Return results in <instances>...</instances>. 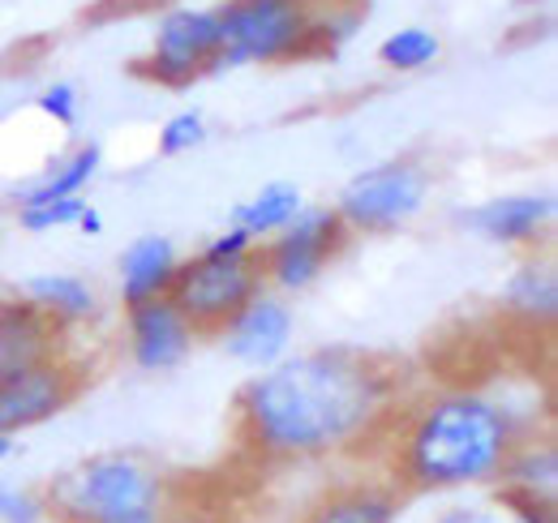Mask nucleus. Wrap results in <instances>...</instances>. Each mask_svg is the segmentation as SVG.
I'll list each match as a JSON object with an SVG mask.
<instances>
[{"instance_id":"f03ea898","label":"nucleus","mask_w":558,"mask_h":523,"mask_svg":"<svg viewBox=\"0 0 558 523\" xmlns=\"http://www.w3.org/2000/svg\"><path fill=\"white\" fill-rule=\"evenodd\" d=\"M529 438L520 412L486 391H447L413 408L391 447L400 494H460L498 485L515 442Z\"/></svg>"},{"instance_id":"2eb2a0df","label":"nucleus","mask_w":558,"mask_h":523,"mask_svg":"<svg viewBox=\"0 0 558 523\" xmlns=\"http://www.w3.org/2000/svg\"><path fill=\"white\" fill-rule=\"evenodd\" d=\"M177 266H181V258H177V245L168 236H138L121 254V296H125V309L142 305V301H155V296H168Z\"/></svg>"},{"instance_id":"412c9836","label":"nucleus","mask_w":558,"mask_h":523,"mask_svg":"<svg viewBox=\"0 0 558 523\" xmlns=\"http://www.w3.org/2000/svg\"><path fill=\"white\" fill-rule=\"evenodd\" d=\"M378 61L387 69L413 73V69H425L429 61H438V39L429 31H421V26H404V31H396V35L383 39Z\"/></svg>"},{"instance_id":"423d86ee","label":"nucleus","mask_w":558,"mask_h":523,"mask_svg":"<svg viewBox=\"0 0 558 523\" xmlns=\"http://www.w3.org/2000/svg\"><path fill=\"white\" fill-rule=\"evenodd\" d=\"M429 197V177L413 159H391L378 163L361 177H352L340 194V223L349 232H391L409 223Z\"/></svg>"},{"instance_id":"9d476101","label":"nucleus","mask_w":558,"mask_h":523,"mask_svg":"<svg viewBox=\"0 0 558 523\" xmlns=\"http://www.w3.org/2000/svg\"><path fill=\"white\" fill-rule=\"evenodd\" d=\"M125 339H130V356H134L138 369L163 374V369H177L194 352L198 335H194V327L185 323V314L168 296H155V301L130 305Z\"/></svg>"},{"instance_id":"20e7f679","label":"nucleus","mask_w":558,"mask_h":523,"mask_svg":"<svg viewBox=\"0 0 558 523\" xmlns=\"http://www.w3.org/2000/svg\"><path fill=\"white\" fill-rule=\"evenodd\" d=\"M215 13H219V57L210 61L207 77L223 69L292 61L318 35V17L310 0H228Z\"/></svg>"},{"instance_id":"393cba45","label":"nucleus","mask_w":558,"mask_h":523,"mask_svg":"<svg viewBox=\"0 0 558 523\" xmlns=\"http://www.w3.org/2000/svg\"><path fill=\"white\" fill-rule=\"evenodd\" d=\"M35 108H39L48 121H57V125L70 130L73 121H77V90H73L70 82H52V86L35 99Z\"/></svg>"},{"instance_id":"0eeeda50","label":"nucleus","mask_w":558,"mask_h":523,"mask_svg":"<svg viewBox=\"0 0 558 523\" xmlns=\"http://www.w3.org/2000/svg\"><path fill=\"white\" fill-rule=\"evenodd\" d=\"M344 241L349 228L331 206H301V215L271 236V245L258 250L263 283H276L279 292H305L344 250Z\"/></svg>"},{"instance_id":"bb28decb","label":"nucleus","mask_w":558,"mask_h":523,"mask_svg":"<svg viewBox=\"0 0 558 523\" xmlns=\"http://www.w3.org/2000/svg\"><path fill=\"white\" fill-rule=\"evenodd\" d=\"M254 245H258V241H254L250 232H241V228H228V232L210 236L203 254H210V258H241V254H254Z\"/></svg>"},{"instance_id":"6e6552de","label":"nucleus","mask_w":558,"mask_h":523,"mask_svg":"<svg viewBox=\"0 0 558 523\" xmlns=\"http://www.w3.org/2000/svg\"><path fill=\"white\" fill-rule=\"evenodd\" d=\"M219 57V13L215 9H172L150 44V57H142L134 73L159 86H190L210 73V61Z\"/></svg>"},{"instance_id":"a878e982","label":"nucleus","mask_w":558,"mask_h":523,"mask_svg":"<svg viewBox=\"0 0 558 523\" xmlns=\"http://www.w3.org/2000/svg\"><path fill=\"white\" fill-rule=\"evenodd\" d=\"M429 523H511V515L486 498V502H460V507H447V511H438Z\"/></svg>"},{"instance_id":"c85d7f7f","label":"nucleus","mask_w":558,"mask_h":523,"mask_svg":"<svg viewBox=\"0 0 558 523\" xmlns=\"http://www.w3.org/2000/svg\"><path fill=\"white\" fill-rule=\"evenodd\" d=\"M13 447H17V438L13 434H0V463L13 455Z\"/></svg>"},{"instance_id":"dca6fc26","label":"nucleus","mask_w":558,"mask_h":523,"mask_svg":"<svg viewBox=\"0 0 558 523\" xmlns=\"http://www.w3.org/2000/svg\"><path fill=\"white\" fill-rule=\"evenodd\" d=\"M22 301H31L57 330L82 327L99 309L95 288L86 279H77V275H35V279H26Z\"/></svg>"},{"instance_id":"39448f33","label":"nucleus","mask_w":558,"mask_h":523,"mask_svg":"<svg viewBox=\"0 0 558 523\" xmlns=\"http://www.w3.org/2000/svg\"><path fill=\"white\" fill-rule=\"evenodd\" d=\"M263 292V262L258 250L241 258H198L181 262L168 288V301L185 314L194 335H219L254 296Z\"/></svg>"},{"instance_id":"a211bd4d","label":"nucleus","mask_w":558,"mask_h":523,"mask_svg":"<svg viewBox=\"0 0 558 523\" xmlns=\"http://www.w3.org/2000/svg\"><path fill=\"white\" fill-rule=\"evenodd\" d=\"M301 206H305V197H301L296 185L271 181V185H263L250 202H241V206L232 210V228H241V232H250L254 241H263V236L283 232V228L301 215Z\"/></svg>"},{"instance_id":"f257e3e1","label":"nucleus","mask_w":558,"mask_h":523,"mask_svg":"<svg viewBox=\"0 0 558 523\" xmlns=\"http://www.w3.org/2000/svg\"><path fill=\"white\" fill-rule=\"evenodd\" d=\"M404 369L356 348H314L263 369L236 399L241 442L267 463L356 451L387 425Z\"/></svg>"},{"instance_id":"aec40b11","label":"nucleus","mask_w":558,"mask_h":523,"mask_svg":"<svg viewBox=\"0 0 558 523\" xmlns=\"http://www.w3.org/2000/svg\"><path fill=\"white\" fill-rule=\"evenodd\" d=\"M99 168H104V146L99 142H86L73 155H65V163L57 172H48L35 190H26L22 206H39V202H57V197H82V190L99 177Z\"/></svg>"},{"instance_id":"4468645a","label":"nucleus","mask_w":558,"mask_h":523,"mask_svg":"<svg viewBox=\"0 0 558 523\" xmlns=\"http://www.w3.org/2000/svg\"><path fill=\"white\" fill-rule=\"evenodd\" d=\"M57 348H61V330L31 301H22V296L0 301V378L17 374L26 365H39L48 356H61Z\"/></svg>"},{"instance_id":"6ab92c4d","label":"nucleus","mask_w":558,"mask_h":523,"mask_svg":"<svg viewBox=\"0 0 558 523\" xmlns=\"http://www.w3.org/2000/svg\"><path fill=\"white\" fill-rule=\"evenodd\" d=\"M498 485L507 489H524V494H537V498H555L558 489V451L555 442H537L533 434L515 442V451L507 459Z\"/></svg>"},{"instance_id":"5701e85b","label":"nucleus","mask_w":558,"mask_h":523,"mask_svg":"<svg viewBox=\"0 0 558 523\" xmlns=\"http://www.w3.org/2000/svg\"><path fill=\"white\" fill-rule=\"evenodd\" d=\"M207 142V121H203V112H177L172 121H163V130H159V155H190V150H198Z\"/></svg>"},{"instance_id":"ddd939ff","label":"nucleus","mask_w":558,"mask_h":523,"mask_svg":"<svg viewBox=\"0 0 558 523\" xmlns=\"http://www.w3.org/2000/svg\"><path fill=\"white\" fill-rule=\"evenodd\" d=\"M404 507V494L396 481H349L327 494L301 515V523H396Z\"/></svg>"},{"instance_id":"1a4fd4ad","label":"nucleus","mask_w":558,"mask_h":523,"mask_svg":"<svg viewBox=\"0 0 558 523\" xmlns=\"http://www.w3.org/2000/svg\"><path fill=\"white\" fill-rule=\"evenodd\" d=\"M82 391V369L65 356H48L0 378V434H26L57 421Z\"/></svg>"},{"instance_id":"4be33fe9","label":"nucleus","mask_w":558,"mask_h":523,"mask_svg":"<svg viewBox=\"0 0 558 523\" xmlns=\"http://www.w3.org/2000/svg\"><path fill=\"white\" fill-rule=\"evenodd\" d=\"M0 523H57L44 489L0 481Z\"/></svg>"},{"instance_id":"f8f14e48","label":"nucleus","mask_w":558,"mask_h":523,"mask_svg":"<svg viewBox=\"0 0 558 523\" xmlns=\"http://www.w3.org/2000/svg\"><path fill=\"white\" fill-rule=\"evenodd\" d=\"M473 232H482L494 245H529L555 223V197L550 194H502L469 210L464 219Z\"/></svg>"},{"instance_id":"9b49d317","label":"nucleus","mask_w":558,"mask_h":523,"mask_svg":"<svg viewBox=\"0 0 558 523\" xmlns=\"http://www.w3.org/2000/svg\"><path fill=\"white\" fill-rule=\"evenodd\" d=\"M228 356L236 365H250V369H271L276 361L288 356V343H292V309L271 296V292H258L228 327L219 330Z\"/></svg>"},{"instance_id":"b1692460","label":"nucleus","mask_w":558,"mask_h":523,"mask_svg":"<svg viewBox=\"0 0 558 523\" xmlns=\"http://www.w3.org/2000/svg\"><path fill=\"white\" fill-rule=\"evenodd\" d=\"M82 197H57V202H39V206H22V228L26 232H52V228H73L82 215Z\"/></svg>"},{"instance_id":"f3484780","label":"nucleus","mask_w":558,"mask_h":523,"mask_svg":"<svg viewBox=\"0 0 558 523\" xmlns=\"http://www.w3.org/2000/svg\"><path fill=\"white\" fill-rule=\"evenodd\" d=\"M502 309L515 314L520 323H555L558 314V279L546 262H524L502 292Z\"/></svg>"},{"instance_id":"cd10ccee","label":"nucleus","mask_w":558,"mask_h":523,"mask_svg":"<svg viewBox=\"0 0 558 523\" xmlns=\"http://www.w3.org/2000/svg\"><path fill=\"white\" fill-rule=\"evenodd\" d=\"M82 236H104V215L95 210V206H82V215H77V223H73Z\"/></svg>"},{"instance_id":"7ed1b4c3","label":"nucleus","mask_w":558,"mask_h":523,"mask_svg":"<svg viewBox=\"0 0 558 523\" xmlns=\"http://www.w3.org/2000/svg\"><path fill=\"white\" fill-rule=\"evenodd\" d=\"M44 498L57 523H172L168 476L130 451L73 463L44 489Z\"/></svg>"}]
</instances>
